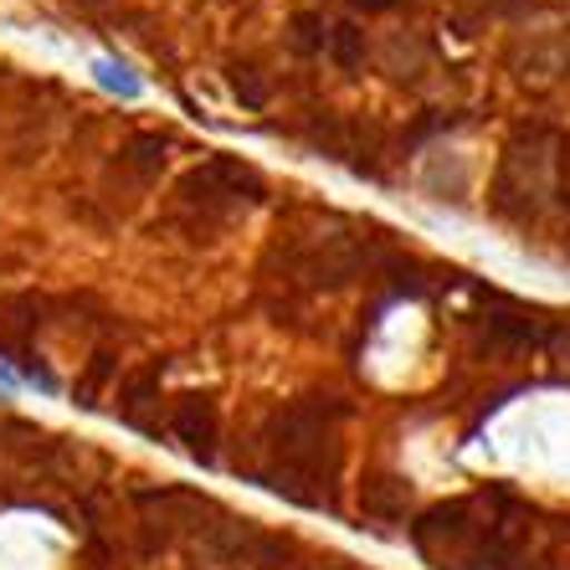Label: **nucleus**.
I'll use <instances>...</instances> for the list:
<instances>
[{"label": "nucleus", "instance_id": "nucleus-1", "mask_svg": "<svg viewBox=\"0 0 570 570\" xmlns=\"http://www.w3.org/2000/svg\"><path fill=\"white\" fill-rule=\"evenodd\" d=\"M570 159V119L550 114V108H530L514 114L499 155H493L489 175H483V216L493 226H504L509 237L524 247H544L550 253V232H556V180Z\"/></svg>", "mask_w": 570, "mask_h": 570}, {"label": "nucleus", "instance_id": "nucleus-2", "mask_svg": "<svg viewBox=\"0 0 570 570\" xmlns=\"http://www.w3.org/2000/svg\"><path fill=\"white\" fill-rule=\"evenodd\" d=\"M550 318L556 308L534 304L524 293H509L499 283L483 278L478 298L458 318V345L473 371H499L514 375L530 360H544V340H550Z\"/></svg>", "mask_w": 570, "mask_h": 570}, {"label": "nucleus", "instance_id": "nucleus-3", "mask_svg": "<svg viewBox=\"0 0 570 570\" xmlns=\"http://www.w3.org/2000/svg\"><path fill=\"white\" fill-rule=\"evenodd\" d=\"M478 540H483V514H478L468 489L422 504L412 514V524H406V544H412L416 560L432 570H463V560L473 556Z\"/></svg>", "mask_w": 570, "mask_h": 570}, {"label": "nucleus", "instance_id": "nucleus-4", "mask_svg": "<svg viewBox=\"0 0 570 570\" xmlns=\"http://www.w3.org/2000/svg\"><path fill=\"white\" fill-rule=\"evenodd\" d=\"M267 180L253 170V165H242V159H206L200 170H190L186 180H180V200L186 206H206V212H216V206H253V200H263Z\"/></svg>", "mask_w": 570, "mask_h": 570}, {"label": "nucleus", "instance_id": "nucleus-5", "mask_svg": "<svg viewBox=\"0 0 570 570\" xmlns=\"http://www.w3.org/2000/svg\"><path fill=\"white\" fill-rule=\"evenodd\" d=\"M355 499H360V519H371V524H412V514L422 509L412 478L385 463H371L360 473Z\"/></svg>", "mask_w": 570, "mask_h": 570}, {"label": "nucleus", "instance_id": "nucleus-6", "mask_svg": "<svg viewBox=\"0 0 570 570\" xmlns=\"http://www.w3.org/2000/svg\"><path fill=\"white\" fill-rule=\"evenodd\" d=\"M416 190L432 200H448L458 212H468V200L478 190V170L468 155H438V149H426L416 155Z\"/></svg>", "mask_w": 570, "mask_h": 570}, {"label": "nucleus", "instance_id": "nucleus-7", "mask_svg": "<svg viewBox=\"0 0 570 570\" xmlns=\"http://www.w3.org/2000/svg\"><path fill=\"white\" fill-rule=\"evenodd\" d=\"M267 534L257 530V519L247 514H222L216 524H200V550H206V560H212L216 570H232L242 566V560H253L257 550H263Z\"/></svg>", "mask_w": 570, "mask_h": 570}, {"label": "nucleus", "instance_id": "nucleus-8", "mask_svg": "<svg viewBox=\"0 0 570 570\" xmlns=\"http://www.w3.org/2000/svg\"><path fill=\"white\" fill-rule=\"evenodd\" d=\"M170 432L196 463H212L216 458V432H222L216 401L212 396H180L175 401V416H170Z\"/></svg>", "mask_w": 570, "mask_h": 570}, {"label": "nucleus", "instance_id": "nucleus-9", "mask_svg": "<svg viewBox=\"0 0 570 570\" xmlns=\"http://www.w3.org/2000/svg\"><path fill=\"white\" fill-rule=\"evenodd\" d=\"M159 385H165V365L159 360H149V365H139V371L129 375V381L119 385V422L134 426V432H145V438H159Z\"/></svg>", "mask_w": 570, "mask_h": 570}, {"label": "nucleus", "instance_id": "nucleus-10", "mask_svg": "<svg viewBox=\"0 0 570 570\" xmlns=\"http://www.w3.org/2000/svg\"><path fill=\"white\" fill-rule=\"evenodd\" d=\"M324 62L334 67V72H345V78H360L365 67H375V37L365 21H334L330 31V47H324Z\"/></svg>", "mask_w": 570, "mask_h": 570}, {"label": "nucleus", "instance_id": "nucleus-11", "mask_svg": "<svg viewBox=\"0 0 570 570\" xmlns=\"http://www.w3.org/2000/svg\"><path fill=\"white\" fill-rule=\"evenodd\" d=\"M330 31H334V21L324 16V6H304V11L288 16L283 41H288L293 57H324V47H330Z\"/></svg>", "mask_w": 570, "mask_h": 570}, {"label": "nucleus", "instance_id": "nucleus-12", "mask_svg": "<svg viewBox=\"0 0 570 570\" xmlns=\"http://www.w3.org/2000/svg\"><path fill=\"white\" fill-rule=\"evenodd\" d=\"M226 82H232V94H237V104L242 108H267L273 104V82L257 72V67H247V62H237V67H226Z\"/></svg>", "mask_w": 570, "mask_h": 570}, {"label": "nucleus", "instance_id": "nucleus-13", "mask_svg": "<svg viewBox=\"0 0 570 570\" xmlns=\"http://www.w3.org/2000/svg\"><path fill=\"white\" fill-rule=\"evenodd\" d=\"M114 371H119V360L108 355V350H98L94 360H88V371H82L78 381V406H98L108 391V381H114Z\"/></svg>", "mask_w": 570, "mask_h": 570}, {"label": "nucleus", "instance_id": "nucleus-14", "mask_svg": "<svg viewBox=\"0 0 570 570\" xmlns=\"http://www.w3.org/2000/svg\"><path fill=\"white\" fill-rule=\"evenodd\" d=\"M540 365H550V371H560L570 381V308H556V318H550V340H544Z\"/></svg>", "mask_w": 570, "mask_h": 570}, {"label": "nucleus", "instance_id": "nucleus-15", "mask_svg": "<svg viewBox=\"0 0 570 570\" xmlns=\"http://www.w3.org/2000/svg\"><path fill=\"white\" fill-rule=\"evenodd\" d=\"M165 149H170V145L149 134V139H134V145L124 149V155H119V165H134V170H139V175H145V180H149V175H159V165H165Z\"/></svg>", "mask_w": 570, "mask_h": 570}, {"label": "nucleus", "instance_id": "nucleus-16", "mask_svg": "<svg viewBox=\"0 0 570 570\" xmlns=\"http://www.w3.org/2000/svg\"><path fill=\"white\" fill-rule=\"evenodd\" d=\"M334 6H345L350 21H375V16L401 11V0H334Z\"/></svg>", "mask_w": 570, "mask_h": 570}, {"label": "nucleus", "instance_id": "nucleus-17", "mask_svg": "<svg viewBox=\"0 0 570 570\" xmlns=\"http://www.w3.org/2000/svg\"><path fill=\"white\" fill-rule=\"evenodd\" d=\"M550 257H556V263H566V267H570V237H566V242H556V247H550Z\"/></svg>", "mask_w": 570, "mask_h": 570}, {"label": "nucleus", "instance_id": "nucleus-18", "mask_svg": "<svg viewBox=\"0 0 570 570\" xmlns=\"http://www.w3.org/2000/svg\"><path fill=\"white\" fill-rule=\"evenodd\" d=\"M11 396V375H0V401Z\"/></svg>", "mask_w": 570, "mask_h": 570}, {"label": "nucleus", "instance_id": "nucleus-19", "mask_svg": "<svg viewBox=\"0 0 570 570\" xmlns=\"http://www.w3.org/2000/svg\"><path fill=\"white\" fill-rule=\"evenodd\" d=\"M78 6H108V0H78Z\"/></svg>", "mask_w": 570, "mask_h": 570}]
</instances>
